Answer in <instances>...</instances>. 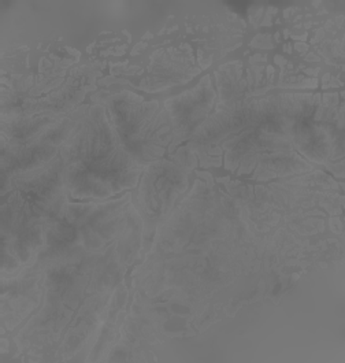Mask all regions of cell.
Masks as SVG:
<instances>
[{
	"label": "cell",
	"instance_id": "1",
	"mask_svg": "<svg viewBox=\"0 0 345 363\" xmlns=\"http://www.w3.org/2000/svg\"><path fill=\"white\" fill-rule=\"evenodd\" d=\"M63 182L73 199H107L135 188L145 167L133 160L104 106H92L62 147Z\"/></svg>",
	"mask_w": 345,
	"mask_h": 363
},
{
	"label": "cell",
	"instance_id": "2",
	"mask_svg": "<svg viewBox=\"0 0 345 363\" xmlns=\"http://www.w3.org/2000/svg\"><path fill=\"white\" fill-rule=\"evenodd\" d=\"M319 95H276L264 99L234 101L218 107L192 136L196 145L225 142L242 132L262 126H293L315 116L321 106Z\"/></svg>",
	"mask_w": 345,
	"mask_h": 363
},
{
	"label": "cell",
	"instance_id": "6",
	"mask_svg": "<svg viewBox=\"0 0 345 363\" xmlns=\"http://www.w3.org/2000/svg\"><path fill=\"white\" fill-rule=\"evenodd\" d=\"M215 96L211 79L205 76L195 88L166 101L164 108L173 126V145L192 139L208 118Z\"/></svg>",
	"mask_w": 345,
	"mask_h": 363
},
{
	"label": "cell",
	"instance_id": "4",
	"mask_svg": "<svg viewBox=\"0 0 345 363\" xmlns=\"http://www.w3.org/2000/svg\"><path fill=\"white\" fill-rule=\"evenodd\" d=\"M293 126H262L226 139L222 144L226 169L240 174L255 173L256 177L289 176L311 170V164L292 143Z\"/></svg>",
	"mask_w": 345,
	"mask_h": 363
},
{
	"label": "cell",
	"instance_id": "5",
	"mask_svg": "<svg viewBox=\"0 0 345 363\" xmlns=\"http://www.w3.org/2000/svg\"><path fill=\"white\" fill-rule=\"evenodd\" d=\"M139 191L142 216L157 223L170 213L177 198L188 186L186 172L174 162H154L144 169Z\"/></svg>",
	"mask_w": 345,
	"mask_h": 363
},
{
	"label": "cell",
	"instance_id": "3",
	"mask_svg": "<svg viewBox=\"0 0 345 363\" xmlns=\"http://www.w3.org/2000/svg\"><path fill=\"white\" fill-rule=\"evenodd\" d=\"M104 107L123 147L135 161L147 167L162 160L173 144V126L164 107L126 91L108 98Z\"/></svg>",
	"mask_w": 345,
	"mask_h": 363
}]
</instances>
